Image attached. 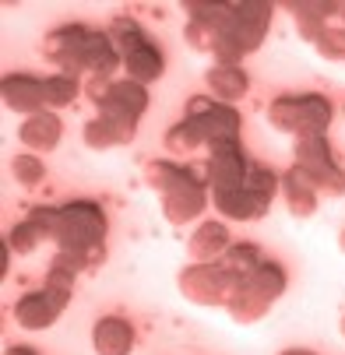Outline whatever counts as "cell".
Listing matches in <instances>:
<instances>
[{
  "instance_id": "cell-1",
  "label": "cell",
  "mask_w": 345,
  "mask_h": 355,
  "mask_svg": "<svg viewBox=\"0 0 345 355\" xmlns=\"http://www.w3.org/2000/svg\"><path fill=\"white\" fill-rule=\"evenodd\" d=\"M271 18H275V4H268V0L229 4V11L215 32V42H212V60L243 67V60L261 49V42L271 28Z\"/></svg>"
},
{
  "instance_id": "cell-2",
  "label": "cell",
  "mask_w": 345,
  "mask_h": 355,
  "mask_svg": "<svg viewBox=\"0 0 345 355\" xmlns=\"http://www.w3.org/2000/svg\"><path fill=\"white\" fill-rule=\"evenodd\" d=\"M278 187H282V176H278L275 169L251 162L243 187L212 193V205H215V211L226 215L229 222H258V218H264V215L271 211L275 197H278Z\"/></svg>"
},
{
  "instance_id": "cell-3",
  "label": "cell",
  "mask_w": 345,
  "mask_h": 355,
  "mask_svg": "<svg viewBox=\"0 0 345 355\" xmlns=\"http://www.w3.org/2000/svg\"><path fill=\"white\" fill-rule=\"evenodd\" d=\"M285 285H289L285 268L275 264V261H264L243 285H236V288L229 292V302H226L229 320L239 324V327H251V324L264 320V317L271 313V306L282 299Z\"/></svg>"
},
{
  "instance_id": "cell-4",
  "label": "cell",
  "mask_w": 345,
  "mask_h": 355,
  "mask_svg": "<svg viewBox=\"0 0 345 355\" xmlns=\"http://www.w3.org/2000/svg\"><path fill=\"white\" fill-rule=\"evenodd\" d=\"M331 98L321 92H307V95H278L268 106V123L278 134H289L292 141L300 137H317L331 127Z\"/></svg>"
},
{
  "instance_id": "cell-5",
  "label": "cell",
  "mask_w": 345,
  "mask_h": 355,
  "mask_svg": "<svg viewBox=\"0 0 345 355\" xmlns=\"http://www.w3.org/2000/svg\"><path fill=\"white\" fill-rule=\"evenodd\" d=\"M106 232H110V218H106L103 205H99V200H88V197H78V200H67V205L60 208L53 243H57V250L85 257L88 250L106 246Z\"/></svg>"
},
{
  "instance_id": "cell-6",
  "label": "cell",
  "mask_w": 345,
  "mask_h": 355,
  "mask_svg": "<svg viewBox=\"0 0 345 355\" xmlns=\"http://www.w3.org/2000/svg\"><path fill=\"white\" fill-rule=\"evenodd\" d=\"M183 123L194 130L201 148H215L222 141H239L243 116L236 113V106H226L212 95H194V98H187Z\"/></svg>"
},
{
  "instance_id": "cell-7",
  "label": "cell",
  "mask_w": 345,
  "mask_h": 355,
  "mask_svg": "<svg viewBox=\"0 0 345 355\" xmlns=\"http://www.w3.org/2000/svg\"><path fill=\"white\" fill-rule=\"evenodd\" d=\"M292 166H300L307 173V180L317 187L321 197H342L345 193V169L335 162V148H331L328 134L296 141V162Z\"/></svg>"
},
{
  "instance_id": "cell-8",
  "label": "cell",
  "mask_w": 345,
  "mask_h": 355,
  "mask_svg": "<svg viewBox=\"0 0 345 355\" xmlns=\"http://www.w3.org/2000/svg\"><path fill=\"white\" fill-rule=\"evenodd\" d=\"M92 39V28L71 21V25H60L53 32H46L42 39V60L53 64L57 74H71V78H81L85 74V46Z\"/></svg>"
},
{
  "instance_id": "cell-9",
  "label": "cell",
  "mask_w": 345,
  "mask_h": 355,
  "mask_svg": "<svg viewBox=\"0 0 345 355\" xmlns=\"http://www.w3.org/2000/svg\"><path fill=\"white\" fill-rule=\"evenodd\" d=\"M71 306V292L67 288H49L42 285L39 292H25L15 302V324L22 331H49L60 313Z\"/></svg>"
},
{
  "instance_id": "cell-10",
  "label": "cell",
  "mask_w": 345,
  "mask_h": 355,
  "mask_svg": "<svg viewBox=\"0 0 345 355\" xmlns=\"http://www.w3.org/2000/svg\"><path fill=\"white\" fill-rule=\"evenodd\" d=\"M176 285H180L183 299H190L194 306H226L229 292H233V285H229L226 271L219 268V261L215 264H194L190 261L180 271Z\"/></svg>"
},
{
  "instance_id": "cell-11",
  "label": "cell",
  "mask_w": 345,
  "mask_h": 355,
  "mask_svg": "<svg viewBox=\"0 0 345 355\" xmlns=\"http://www.w3.org/2000/svg\"><path fill=\"white\" fill-rule=\"evenodd\" d=\"M246 169H251V159L239 141H222L215 148H208L205 159V187H212V193L222 190H236L246 180Z\"/></svg>"
},
{
  "instance_id": "cell-12",
  "label": "cell",
  "mask_w": 345,
  "mask_h": 355,
  "mask_svg": "<svg viewBox=\"0 0 345 355\" xmlns=\"http://www.w3.org/2000/svg\"><path fill=\"white\" fill-rule=\"evenodd\" d=\"M159 200H162V215H166L169 225H187V222H194L197 215H205L208 190H205L201 180H197V176L187 169L183 180H180L173 190H166Z\"/></svg>"
},
{
  "instance_id": "cell-13",
  "label": "cell",
  "mask_w": 345,
  "mask_h": 355,
  "mask_svg": "<svg viewBox=\"0 0 345 355\" xmlns=\"http://www.w3.org/2000/svg\"><path fill=\"white\" fill-rule=\"evenodd\" d=\"M0 98L11 113H22L25 120L35 113H46V88L42 78L28 74V71H11L0 81Z\"/></svg>"
},
{
  "instance_id": "cell-14",
  "label": "cell",
  "mask_w": 345,
  "mask_h": 355,
  "mask_svg": "<svg viewBox=\"0 0 345 355\" xmlns=\"http://www.w3.org/2000/svg\"><path fill=\"white\" fill-rule=\"evenodd\" d=\"M95 110H99V116L124 120V123H134V127H137V120H141L144 110H148V88L137 85V81H131V78L113 81L110 92L103 95V103H99Z\"/></svg>"
},
{
  "instance_id": "cell-15",
  "label": "cell",
  "mask_w": 345,
  "mask_h": 355,
  "mask_svg": "<svg viewBox=\"0 0 345 355\" xmlns=\"http://www.w3.org/2000/svg\"><path fill=\"white\" fill-rule=\"evenodd\" d=\"M285 11L292 15V25L300 32V39L317 42V35L331 25V18L342 15V4H331V0H289Z\"/></svg>"
},
{
  "instance_id": "cell-16",
  "label": "cell",
  "mask_w": 345,
  "mask_h": 355,
  "mask_svg": "<svg viewBox=\"0 0 345 355\" xmlns=\"http://www.w3.org/2000/svg\"><path fill=\"white\" fill-rule=\"evenodd\" d=\"M64 137V123L53 110H46V113H35L28 120H22L18 127V141L32 151V155H49Z\"/></svg>"
},
{
  "instance_id": "cell-17",
  "label": "cell",
  "mask_w": 345,
  "mask_h": 355,
  "mask_svg": "<svg viewBox=\"0 0 345 355\" xmlns=\"http://www.w3.org/2000/svg\"><path fill=\"white\" fill-rule=\"evenodd\" d=\"M92 348L95 355H131L134 352V324L127 317H99L92 327Z\"/></svg>"
},
{
  "instance_id": "cell-18",
  "label": "cell",
  "mask_w": 345,
  "mask_h": 355,
  "mask_svg": "<svg viewBox=\"0 0 345 355\" xmlns=\"http://www.w3.org/2000/svg\"><path fill=\"white\" fill-rule=\"evenodd\" d=\"M278 193L285 197V208H289L292 218H310V215L317 211V200H321L317 187L307 180V173H303L300 166H292L289 173H282Z\"/></svg>"
},
{
  "instance_id": "cell-19",
  "label": "cell",
  "mask_w": 345,
  "mask_h": 355,
  "mask_svg": "<svg viewBox=\"0 0 345 355\" xmlns=\"http://www.w3.org/2000/svg\"><path fill=\"white\" fill-rule=\"evenodd\" d=\"M229 246H233V236L222 222H201L187 239V253L194 264H215Z\"/></svg>"
},
{
  "instance_id": "cell-20",
  "label": "cell",
  "mask_w": 345,
  "mask_h": 355,
  "mask_svg": "<svg viewBox=\"0 0 345 355\" xmlns=\"http://www.w3.org/2000/svg\"><path fill=\"white\" fill-rule=\"evenodd\" d=\"M137 137V127L134 123H124V120H110V116H95L85 123L81 130V141L85 148L92 151H110V148H124Z\"/></svg>"
},
{
  "instance_id": "cell-21",
  "label": "cell",
  "mask_w": 345,
  "mask_h": 355,
  "mask_svg": "<svg viewBox=\"0 0 345 355\" xmlns=\"http://www.w3.org/2000/svg\"><path fill=\"white\" fill-rule=\"evenodd\" d=\"M205 81H208V95L219 98V103L233 106L239 98L251 92V78H246L243 67H233V64H212L205 71Z\"/></svg>"
},
{
  "instance_id": "cell-22",
  "label": "cell",
  "mask_w": 345,
  "mask_h": 355,
  "mask_svg": "<svg viewBox=\"0 0 345 355\" xmlns=\"http://www.w3.org/2000/svg\"><path fill=\"white\" fill-rule=\"evenodd\" d=\"M120 67H124V57H120L117 42L110 39V32L92 28V39L85 46V74L88 78H113Z\"/></svg>"
},
{
  "instance_id": "cell-23",
  "label": "cell",
  "mask_w": 345,
  "mask_h": 355,
  "mask_svg": "<svg viewBox=\"0 0 345 355\" xmlns=\"http://www.w3.org/2000/svg\"><path fill=\"white\" fill-rule=\"evenodd\" d=\"M124 71H127V78L131 81H137V85H155L162 74H166V57H162V49H159V42L155 39H148L144 46H137V49H131V53L124 57Z\"/></svg>"
},
{
  "instance_id": "cell-24",
  "label": "cell",
  "mask_w": 345,
  "mask_h": 355,
  "mask_svg": "<svg viewBox=\"0 0 345 355\" xmlns=\"http://www.w3.org/2000/svg\"><path fill=\"white\" fill-rule=\"evenodd\" d=\"M261 264H264V257H261V250H258L254 243H233L222 257H219V268L226 271V278H229L233 288L243 285Z\"/></svg>"
},
{
  "instance_id": "cell-25",
  "label": "cell",
  "mask_w": 345,
  "mask_h": 355,
  "mask_svg": "<svg viewBox=\"0 0 345 355\" xmlns=\"http://www.w3.org/2000/svg\"><path fill=\"white\" fill-rule=\"evenodd\" d=\"M183 173H187V166L169 162V159H148V162H144V183H148V190H155L159 197H162L166 190H173V187L183 180Z\"/></svg>"
},
{
  "instance_id": "cell-26",
  "label": "cell",
  "mask_w": 345,
  "mask_h": 355,
  "mask_svg": "<svg viewBox=\"0 0 345 355\" xmlns=\"http://www.w3.org/2000/svg\"><path fill=\"white\" fill-rule=\"evenodd\" d=\"M42 88H46V110H64L81 95V81L71 74H49L42 78Z\"/></svg>"
},
{
  "instance_id": "cell-27",
  "label": "cell",
  "mask_w": 345,
  "mask_h": 355,
  "mask_svg": "<svg viewBox=\"0 0 345 355\" xmlns=\"http://www.w3.org/2000/svg\"><path fill=\"white\" fill-rule=\"evenodd\" d=\"M110 39L117 42V49H120V57H127L131 49H137V46H144L148 42V32L137 25V18H131V15H117L113 21H110Z\"/></svg>"
},
{
  "instance_id": "cell-28",
  "label": "cell",
  "mask_w": 345,
  "mask_h": 355,
  "mask_svg": "<svg viewBox=\"0 0 345 355\" xmlns=\"http://www.w3.org/2000/svg\"><path fill=\"white\" fill-rule=\"evenodd\" d=\"M314 49H317V57H324V60H331V64H345V25H342V21H338V25H328V28L317 35Z\"/></svg>"
},
{
  "instance_id": "cell-29",
  "label": "cell",
  "mask_w": 345,
  "mask_h": 355,
  "mask_svg": "<svg viewBox=\"0 0 345 355\" xmlns=\"http://www.w3.org/2000/svg\"><path fill=\"white\" fill-rule=\"evenodd\" d=\"M11 176H15V183H22V187H39L42 176H46V162H42L39 155H32V151H25V155L11 159Z\"/></svg>"
},
{
  "instance_id": "cell-30",
  "label": "cell",
  "mask_w": 345,
  "mask_h": 355,
  "mask_svg": "<svg viewBox=\"0 0 345 355\" xmlns=\"http://www.w3.org/2000/svg\"><path fill=\"white\" fill-rule=\"evenodd\" d=\"M46 236H42V229L32 222V218H25V222H18L8 236H4V243L11 246V253H32L39 243H42Z\"/></svg>"
},
{
  "instance_id": "cell-31",
  "label": "cell",
  "mask_w": 345,
  "mask_h": 355,
  "mask_svg": "<svg viewBox=\"0 0 345 355\" xmlns=\"http://www.w3.org/2000/svg\"><path fill=\"white\" fill-rule=\"evenodd\" d=\"M166 151H169V155L173 159H183V155H190V151H197V148H201V144H197V137H194V130L183 123V120H176L169 130H166Z\"/></svg>"
},
{
  "instance_id": "cell-32",
  "label": "cell",
  "mask_w": 345,
  "mask_h": 355,
  "mask_svg": "<svg viewBox=\"0 0 345 355\" xmlns=\"http://www.w3.org/2000/svg\"><path fill=\"white\" fill-rule=\"evenodd\" d=\"M4 355H39V352H35V348H28V345H11Z\"/></svg>"
},
{
  "instance_id": "cell-33",
  "label": "cell",
  "mask_w": 345,
  "mask_h": 355,
  "mask_svg": "<svg viewBox=\"0 0 345 355\" xmlns=\"http://www.w3.org/2000/svg\"><path fill=\"white\" fill-rule=\"evenodd\" d=\"M278 355H317V352H310V348H285V352H278Z\"/></svg>"
},
{
  "instance_id": "cell-34",
  "label": "cell",
  "mask_w": 345,
  "mask_h": 355,
  "mask_svg": "<svg viewBox=\"0 0 345 355\" xmlns=\"http://www.w3.org/2000/svg\"><path fill=\"white\" fill-rule=\"evenodd\" d=\"M338 246H342V253H345V232H342V236H338Z\"/></svg>"
},
{
  "instance_id": "cell-35",
  "label": "cell",
  "mask_w": 345,
  "mask_h": 355,
  "mask_svg": "<svg viewBox=\"0 0 345 355\" xmlns=\"http://www.w3.org/2000/svg\"><path fill=\"white\" fill-rule=\"evenodd\" d=\"M342 338H345V317H342Z\"/></svg>"
}]
</instances>
